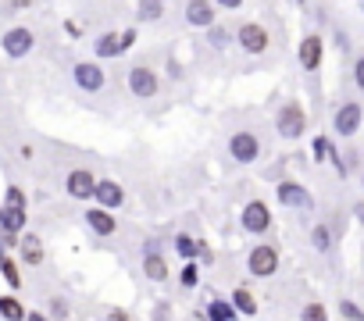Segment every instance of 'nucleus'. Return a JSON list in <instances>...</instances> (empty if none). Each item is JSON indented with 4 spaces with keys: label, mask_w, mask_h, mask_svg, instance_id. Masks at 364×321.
<instances>
[{
    "label": "nucleus",
    "mask_w": 364,
    "mask_h": 321,
    "mask_svg": "<svg viewBox=\"0 0 364 321\" xmlns=\"http://www.w3.org/2000/svg\"><path fill=\"white\" fill-rule=\"evenodd\" d=\"M179 250H182L186 257H193V250H197V246H193V243L186 240V235H179Z\"/></svg>",
    "instance_id": "30"
},
{
    "label": "nucleus",
    "mask_w": 364,
    "mask_h": 321,
    "mask_svg": "<svg viewBox=\"0 0 364 321\" xmlns=\"http://www.w3.org/2000/svg\"><path fill=\"white\" fill-rule=\"evenodd\" d=\"M143 271H146L150 278H154V282H164V278H168V264H164V257H161V253H150L146 261H143Z\"/></svg>",
    "instance_id": "17"
},
{
    "label": "nucleus",
    "mask_w": 364,
    "mask_h": 321,
    "mask_svg": "<svg viewBox=\"0 0 364 321\" xmlns=\"http://www.w3.org/2000/svg\"><path fill=\"white\" fill-rule=\"evenodd\" d=\"M186 18H189V26H211L214 4H207V0H200V4H189V8H186Z\"/></svg>",
    "instance_id": "15"
},
{
    "label": "nucleus",
    "mask_w": 364,
    "mask_h": 321,
    "mask_svg": "<svg viewBox=\"0 0 364 321\" xmlns=\"http://www.w3.org/2000/svg\"><path fill=\"white\" fill-rule=\"evenodd\" d=\"M86 222H90L93 232H100V235H111L115 232V218L107 211H90V214H86Z\"/></svg>",
    "instance_id": "16"
},
{
    "label": "nucleus",
    "mask_w": 364,
    "mask_h": 321,
    "mask_svg": "<svg viewBox=\"0 0 364 321\" xmlns=\"http://www.w3.org/2000/svg\"><path fill=\"white\" fill-rule=\"evenodd\" d=\"M193 282H197V268H186L182 271V286H193Z\"/></svg>",
    "instance_id": "29"
},
{
    "label": "nucleus",
    "mask_w": 364,
    "mask_h": 321,
    "mask_svg": "<svg viewBox=\"0 0 364 321\" xmlns=\"http://www.w3.org/2000/svg\"><path fill=\"white\" fill-rule=\"evenodd\" d=\"M318 61H321V39L307 36L300 43V64H304V68H318Z\"/></svg>",
    "instance_id": "12"
},
{
    "label": "nucleus",
    "mask_w": 364,
    "mask_h": 321,
    "mask_svg": "<svg viewBox=\"0 0 364 321\" xmlns=\"http://www.w3.org/2000/svg\"><path fill=\"white\" fill-rule=\"evenodd\" d=\"M232 307L229 304H211V321H232Z\"/></svg>",
    "instance_id": "22"
},
{
    "label": "nucleus",
    "mask_w": 364,
    "mask_h": 321,
    "mask_svg": "<svg viewBox=\"0 0 364 321\" xmlns=\"http://www.w3.org/2000/svg\"><path fill=\"white\" fill-rule=\"evenodd\" d=\"M354 79H357V86H361V90H364V57L354 64Z\"/></svg>",
    "instance_id": "28"
},
{
    "label": "nucleus",
    "mask_w": 364,
    "mask_h": 321,
    "mask_svg": "<svg viewBox=\"0 0 364 321\" xmlns=\"http://www.w3.org/2000/svg\"><path fill=\"white\" fill-rule=\"evenodd\" d=\"M93 197L104 204V207H118L125 197H122V186L118 182H97V193H93Z\"/></svg>",
    "instance_id": "13"
},
{
    "label": "nucleus",
    "mask_w": 364,
    "mask_h": 321,
    "mask_svg": "<svg viewBox=\"0 0 364 321\" xmlns=\"http://www.w3.org/2000/svg\"><path fill=\"white\" fill-rule=\"evenodd\" d=\"M314 246H318V250H329V228H325V225L314 228Z\"/></svg>",
    "instance_id": "25"
},
{
    "label": "nucleus",
    "mask_w": 364,
    "mask_h": 321,
    "mask_svg": "<svg viewBox=\"0 0 364 321\" xmlns=\"http://www.w3.org/2000/svg\"><path fill=\"white\" fill-rule=\"evenodd\" d=\"M0 314H4L8 321H21V314H26V311H21V304H18L15 296H0Z\"/></svg>",
    "instance_id": "20"
},
{
    "label": "nucleus",
    "mask_w": 364,
    "mask_h": 321,
    "mask_svg": "<svg viewBox=\"0 0 364 321\" xmlns=\"http://www.w3.org/2000/svg\"><path fill=\"white\" fill-rule=\"evenodd\" d=\"M343 314H347L350 321H364V314H361V311H357L354 304H343Z\"/></svg>",
    "instance_id": "27"
},
{
    "label": "nucleus",
    "mask_w": 364,
    "mask_h": 321,
    "mask_svg": "<svg viewBox=\"0 0 364 321\" xmlns=\"http://www.w3.org/2000/svg\"><path fill=\"white\" fill-rule=\"evenodd\" d=\"M304 321H329V314H325V307H321V304H307L304 307Z\"/></svg>",
    "instance_id": "23"
},
{
    "label": "nucleus",
    "mask_w": 364,
    "mask_h": 321,
    "mask_svg": "<svg viewBox=\"0 0 364 321\" xmlns=\"http://www.w3.org/2000/svg\"><path fill=\"white\" fill-rule=\"evenodd\" d=\"M357 214H361V222H364V207H357Z\"/></svg>",
    "instance_id": "32"
},
{
    "label": "nucleus",
    "mask_w": 364,
    "mask_h": 321,
    "mask_svg": "<svg viewBox=\"0 0 364 321\" xmlns=\"http://www.w3.org/2000/svg\"><path fill=\"white\" fill-rule=\"evenodd\" d=\"M268 225H271V211H268L261 200L247 204V211H243V228H250V232H265Z\"/></svg>",
    "instance_id": "6"
},
{
    "label": "nucleus",
    "mask_w": 364,
    "mask_h": 321,
    "mask_svg": "<svg viewBox=\"0 0 364 321\" xmlns=\"http://www.w3.org/2000/svg\"><path fill=\"white\" fill-rule=\"evenodd\" d=\"M275 268H278L275 246H257V250L250 253V271H253V275H271Z\"/></svg>",
    "instance_id": "7"
},
{
    "label": "nucleus",
    "mask_w": 364,
    "mask_h": 321,
    "mask_svg": "<svg viewBox=\"0 0 364 321\" xmlns=\"http://www.w3.org/2000/svg\"><path fill=\"white\" fill-rule=\"evenodd\" d=\"M240 43H243L247 54H265V47H268L265 26H257V21H247V26L240 29Z\"/></svg>",
    "instance_id": "3"
},
{
    "label": "nucleus",
    "mask_w": 364,
    "mask_h": 321,
    "mask_svg": "<svg viewBox=\"0 0 364 321\" xmlns=\"http://www.w3.org/2000/svg\"><path fill=\"white\" fill-rule=\"evenodd\" d=\"M50 311H54L57 318H64V314H68V311H64V304H61V300H54V304H50Z\"/></svg>",
    "instance_id": "31"
},
{
    "label": "nucleus",
    "mask_w": 364,
    "mask_h": 321,
    "mask_svg": "<svg viewBox=\"0 0 364 321\" xmlns=\"http://www.w3.org/2000/svg\"><path fill=\"white\" fill-rule=\"evenodd\" d=\"M128 90H133L136 97H154L157 93V75L150 68H133L128 72Z\"/></svg>",
    "instance_id": "4"
},
{
    "label": "nucleus",
    "mask_w": 364,
    "mask_h": 321,
    "mask_svg": "<svg viewBox=\"0 0 364 321\" xmlns=\"http://www.w3.org/2000/svg\"><path fill=\"white\" fill-rule=\"evenodd\" d=\"M21 204H26V197H21V189H11L8 193V211H4V225L11 232H18L21 225H26V214H21Z\"/></svg>",
    "instance_id": "9"
},
{
    "label": "nucleus",
    "mask_w": 364,
    "mask_h": 321,
    "mask_svg": "<svg viewBox=\"0 0 364 321\" xmlns=\"http://www.w3.org/2000/svg\"><path fill=\"white\" fill-rule=\"evenodd\" d=\"M229 150H232V157L236 161H257V154H261V143H257V136H250V133H236L232 139H229Z\"/></svg>",
    "instance_id": "2"
},
{
    "label": "nucleus",
    "mask_w": 364,
    "mask_h": 321,
    "mask_svg": "<svg viewBox=\"0 0 364 321\" xmlns=\"http://www.w3.org/2000/svg\"><path fill=\"white\" fill-rule=\"evenodd\" d=\"M161 14V4H143L140 8V18H157Z\"/></svg>",
    "instance_id": "26"
},
{
    "label": "nucleus",
    "mask_w": 364,
    "mask_h": 321,
    "mask_svg": "<svg viewBox=\"0 0 364 321\" xmlns=\"http://www.w3.org/2000/svg\"><path fill=\"white\" fill-rule=\"evenodd\" d=\"M278 133H282L286 139H296L300 133H304V111H300L296 104H286L282 111H278Z\"/></svg>",
    "instance_id": "1"
},
{
    "label": "nucleus",
    "mask_w": 364,
    "mask_h": 321,
    "mask_svg": "<svg viewBox=\"0 0 364 321\" xmlns=\"http://www.w3.org/2000/svg\"><path fill=\"white\" fill-rule=\"evenodd\" d=\"M278 200L289 204V207H304L307 204V189L304 186H293V182H282V186H278Z\"/></svg>",
    "instance_id": "14"
},
{
    "label": "nucleus",
    "mask_w": 364,
    "mask_h": 321,
    "mask_svg": "<svg viewBox=\"0 0 364 321\" xmlns=\"http://www.w3.org/2000/svg\"><path fill=\"white\" fill-rule=\"evenodd\" d=\"M75 82L82 86V90H100V86H104V72L97 68V64H79V68H75Z\"/></svg>",
    "instance_id": "11"
},
{
    "label": "nucleus",
    "mask_w": 364,
    "mask_h": 321,
    "mask_svg": "<svg viewBox=\"0 0 364 321\" xmlns=\"http://www.w3.org/2000/svg\"><path fill=\"white\" fill-rule=\"evenodd\" d=\"M118 50H122V47H118V39H115V36H104V39L97 43V54H104V57H115Z\"/></svg>",
    "instance_id": "21"
},
{
    "label": "nucleus",
    "mask_w": 364,
    "mask_h": 321,
    "mask_svg": "<svg viewBox=\"0 0 364 321\" xmlns=\"http://www.w3.org/2000/svg\"><path fill=\"white\" fill-rule=\"evenodd\" d=\"M68 193L75 200H90L93 193H97V182H93V175L86 168H75L72 175H68Z\"/></svg>",
    "instance_id": "5"
},
{
    "label": "nucleus",
    "mask_w": 364,
    "mask_h": 321,
    "mask_svg": "<svg viewBox=\"0 0 364 321\" xmlns=\"http://www.w3.org/2000/svg\"><path fill=\"white\" fill-rule=\"evenodd\" d=\"M357 125H361V107H357V104H343V107H339V115H336V133L354 136V133H357Z\"/></svg>",
    "instance_id": "10"
},
{
    "label": "nucleus",
    "mask_w": 364,
    "mask_h": 321,
    "mask_svg": "<svg viewBox=\"0 0 364 321\" xmlns=\"http://www.w3.org/2000/svg\"><path fill=\"white\" fill-rule=\"evenodd\" d=\"M21 257H26L29 264H39L43 261V243L36 240V235H26V240H21Z\"/></svg>",
    "instance_id": "18"
},
{
    "label": "nucleus",
    "mask_w": 364,
    "mask_h": 321,
    "mask_svg": "<svg viewBox=\"0 0 364 321\" xmlns=\"http://www.w3.org/2000/svg\"><path fill=\"white\" fill-rule=\"evenodd\" d=\"M232 311H243V314H257V300L247 289H236L232 293Z\"/></svg>",
    "instance_id": "19"
},
{
    "label": "nucleus",
    "mask_w": 364,
    "mask_h": 321,
    "mask_svg": "<svg viewBox=\"0 0 364 321\" xmlns=\"http://www.w3.org/2000/svg\"><path fill=\"white\" fill-rule=\"evenodd\" d=\"M0 268H4V275H8V282H11V286H21V282H18V271H15V264L8 261L4 253H0Z\"/></svg>",
    "instance_id": "24"
},
{
    "label": "nucleus",
    "mask_w": 364,
    "mask_h": 321,
    "mask_svg": "<svg viewBox=\"0 0 364 321\" xmlns=\"http://www.w3.org/2000/svg\"><path fill=\"white\" fill-rule=\"evenodd\" d=\"M29 50H32V32L29 29H11L4 36V54L21 57V54H29Z\"/></svg>",
    "instance_id": "8"
}]
</instances>
